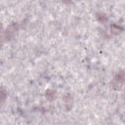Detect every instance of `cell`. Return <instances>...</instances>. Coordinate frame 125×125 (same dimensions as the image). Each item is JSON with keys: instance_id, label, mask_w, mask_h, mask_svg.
Masks as SVG:
<instances>
[{"instance_id": "obj_7", "label": "cell", "mask_w": 125, "mask_h": 125, "mask_svg": "<svg viewBox=\"0 0 125 125\" xmlns=\"http://www.w3.org/2000/svg\"><path fill=\"white\" fill-rule=\"evenodd\" d=\"M1 103L2 104H4V102H5V100H6V97H7V92L5 91V89L4 88H2L1 89Z\"/></svg>"}, {"instance_id": "obj_1", "label": "cell", "mask_w": 125, "mask_h": 125, "mask_svg": "<svg viewBox=\"0 0 125 125\" xmlns=\"http://www.w3.org/2000/svg\"><path fill=\"white\" fill-rule=\"evenodd\" d=\"M124 84H125V69H121L115 74L114 78L112 79L111 87L113 90L118 91V90L122 89Z\"/></svg>"}, {"instance_id": "obj_3", "label": "cell", "mask_w": 125, "mask_h": 125, "mask_svg": "<svg viewBox=\"0 0 125 125\" xmlns=\"http://www.w3.org/2000/svg\"><path fill=\"white\" fill-rule=\"evenodd\" d=\"M62 101H63V106L65 108V110H70L73 104V97L70 93H65L62 96Z\"/></svg>"}, {"instance_id": "obj_5", "label": "cell", "mask_w": 125, "mask_h": 125, "mask_svg": "<svg viewBox=\"0 0 125 125\" xmlns=\"http://www.w3.org/2000/svg\"><path fill=\"white\" fill-rule=\"evenodd\" d=\"M109 27H110V32H111L112 34H119V33L123 30V27L120 26V25L117 24V23H111Z\"/></svg>"}, {"instance_id": "obj_2", "label": "cell", "mask_w": 125, "mask_h": 125, "mask_svg": "<svg viewBox=\"0 0 125 125\" xmlns=\"http://www.w3.org/2000/svg\"><path fill=\"white\" fill-rule=\"evenodd\" d=\"M18 29H19V23H18V22H12V23H10V24L6 27V29H5V31H4V33H3L4 39H5L6 41L12 40V39L15 37V35L17 34Z\"/></svg>"}, {"instance_id": "obj_4", "label": "cell", "mask_w": 125, "mask_h": 125, "mask_svg": "<svg viewBox=\"0 0 125 125\" xmlns=\"http://www.w3.org/2000/svg\"><path fill=\"white\" fill-rule=\"evenodd\" d=\"M45 97L47 99V101L49 102H53L54 100H56L57 98V91L53 90V89H48L45 92Z\"/></svg>"}, {"instance_id": "obj_8", "label": "cell", "mask_w": 125, "mask_h": 125, "mask_svg": "<svg viewBox=\"0 0 125 125\" xmlns=\"http://www.w3.org/2000/svg\"><path fill=\"white\" fill-rule=\"evenodd\" d=\"M63 3H65V4H69V3H71V0H62Z\"/></svg>"}, {"instance_id": "obj_6", "label": "cell", "mask_w": 125, "mask_h": 125, "mask_svg": "<svg viewBox=\"0 0 125 125\" xmlns=\"http://www.w3.org/2000/svg\"><path fill=\"white\" fill-rule=\"evenodd\" d=\"M96 18H97V20H98L100 22H102V23H104V22L107 21V19H108V18H107V16H106L104 13H102V12L97 13Z\"/></svg>"}]
</instances>
